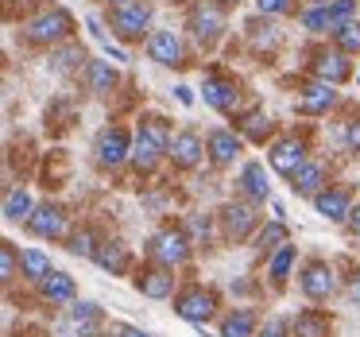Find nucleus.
Instances as JSON below:
<instances>
[{
	"instance_id": "nucleus-1",
	"label": "nucleus",
	"mask_w": 360,
	"mask_h": 337,
	"mask_svg": "<svg viewBox=\"0 0 360 337\" xmlns=\"http://www.w3.org/2000/svg\"><path fill=\"white\" fill-rule=\"evenodd\" d=\"M171 303H174V314H179L182 322H190V326H205V322L221 310L217 291L205 287V283H186Z\"/></svg>"
},
{
	"instance_id": "nucleus-2",
	"label": "nucleus",
	"mask_w": 360,
	"mask_h": 337,
	"mask_svg": "<svg viewBox=\"0 0 360 337\" xmlns=\"http://www.w3.org/2000/svg\"><path fill=\"white\" fill-rule=\"evenodd\" d=\"M190 252H194V241H190V233L186 229H159L155 236L148 241V256L155 260V264H163V267H186L190 264Z\"/></svg>"
},
{
	"instance_id": "nucleus-3",
	"label": "nucleus",
	"mask_w": 360,
	"mask_h": 337,
	"mask_svg": "<svg viewBox=\"0 0 360 337\" xmlns=\"http://www.w3.org/2000/svg\"><path fill=\"white\" fill-rule=\"evenodd\" d=\"M70 32H74V16L66 8H47L24 24V39L35 43V47H55V43L70 39Z\"/></svg>"
},
{
	"instance_id": "nucleus-4",
	"label": "nucleus",
	"mask_w": 360,
	"mask_h": 337,
	"mask_svg": "<svg viewBox=\"0 0 360 337\" xmlns=\"http://www.w3.org/2000/svg\"><path fill=\"white\" fill-rule=\"evenodd\" d=\"M298 291H302L306 298H314V303H326V298H333L337 291H341V279H337L333 264L310 260V264L302 267V275H298Z\"/></svg>"
},
{
	"instance_id": "nucleus-5",
	"label": "nucleus",
	"mask_w": 360,
	"mask_h": 337,
	"mask_svg": "<svg viewBox=\"0 0 360 337\" xmlns=\"http://www.w3.org/2000/svg\"><path fill=\"white\" fill-rule=\"evenodd\" d=\"M128 159H132V140H128L124 128L120 125L101 128V136H97V167H101V171H117Z\"/></svg>"
},
{
	"instance_id": "nucleus-6",
	"label": "nucleus",
	"mask_w": 360,
	"mask_h": 337,
	"mask_svg": "<svg viewBox=\"0 0 360 337\" xmlns=\"http://www.w3.org/2000/svg\"><path fill=\"white\" fill-rule=\"evenodd\" d=\"M190 32L205 47H213L221 39V32H225V8H221V0H198L194 8H190Z\"/></svg>"
},
{
	"instance_id": "nucleus-7",
	"label": "nucleus",
	"mask_w": 360,
	"mask_h": 337,
	"mask_svg": "<svg viewBox=\"0 0 360 337\" xmlns=\"http://www.w3.org/2000/svg\"><path fill=\"white\" fill-rule=\"evenodd\" d=\"M151 27V4H143V0H132V4H124V8H112V35L117 39H143Z\"/></svg>"
},
{
	"instance_id": "nucleus-8",
	"label": "nucleus",
	"mask_w": 360,
	"mask_h": 337,
	"mask_svg": "<svg viewBox=\"0 0 360 337\" xmlns=\"http://www.w3.org/2000/svg\"><path fill=\"white\" fill-rule=\"evenodd\" d=\"M132 287L140 291L143 298H174L179 295V291H174V272L163 264H155V260L132 275Z\"/></svg>"
},
{
	"instance_id": "nucleus-9",
	"label": "nucleus",
	"mask_w": 360,
	"mask_h": 337,
	"mask_svg": "<svg viewBox=\"0 0 360 337\" xmlns=\"http://www.w3.org/2000/svg\"><path fill=\"white\" fill-rule=\"evenodd\" d=\"M221 229H225L229 241H248L252 229H256V202H225L221 205Z\"/></svg>"
},
{
	"instance_id": "nucleus-10",
	"label": "nucleus",
	"mask_w": 360,
	"mask_h": 337,
	"mask_svg": "<svg viewBox=\"0 0 360 337\" xmlns=\"http://www.w3.org/2000/svg\"><path fill=\"white\" fill-rule=\"evenodd\" d=\"M205 105H213L217 113H236V105H240V86H236V78H225L221 70H210L205 74Z\"/></svg>"
},
{
	"instance_id": "nucleus-11",
	"label": "nucleus",
	"mask_w": 360,
	"mask_h": 337,
	"mask_svg": "<svg viewBox=\"0 0 360 337\" xmlns=\"http://www.w3.org/2000/svg\"><path fill=\"white\" fill-rule=\"evenodd\" d=\"M24 225H27V233L39 236V241H58V236H66V210L47 202V205H39Z\"/></svg>"
},
{
	"instance_id": "nucleus-12",
	"label": "nucleus",
	"mask_w": 360,
	"mask_h": 337,
	"mask_svg": "<svg viewBox=\"0 0 360 337\" xmlns=\"http://www.w3.org/2000/svg\"><path fill=\"white\" fill-rule=\"evenodd\" d=\"M314 210H318L326 221L341 225V221L352 217V190L349 186H326L318 198H314Z\"/></svg>"
},
{
	"instance_id": "nucleus-13",
	"label": "nucleus",
	"mask_w": 360,
	"mask_h": 337,
	"mask_svg": "<svg viewBox=\"0 0 360 337\" xmlns=\"http://www.w3.org/2000/svg\"><path fill=\"white\" fill-rule=\"evenodd\" d=\"M205 151H210L213 167H233L236 155L244 151V140L233 132V128H213V132L205 136Z\"/></svg>"
},
{
	"instance_id": "nucleus-14",
	"label": "nucleus",
	"mask_w": 360,
	"mask_h": 337,
	"mask_svg": "<svg viewBox=\"0 0 360 337\" xmlns=\"http://www.w3.org/2000/svg\"><path fill=\"white\" fill-rule=\"evenodd\" d=\"M267 159H271V167H275L279 174L295 179L298 167L306 163V144H302V140H275L271 148H267Z\"/></svg>"
},
{
	"instance_id": "nucleus-15",
	"label": "nucleus",
	"mask_w": 360,
	"mask_h": 337,
	"mask_svg": "<svg viewBox=\"0 0 360 337\" xmlns=\"http://www.w3.org/2000/svg\"><path fill=\"white\" fill-rule=\"evenodd\" d=\"M148 58H155L159 66H182L186 63V47L174 32H151L148 35Z\"/></svg>"
},
{
	"instance_id": "nucleus-16",
	"label": "nucleus",
	"mask_w": 360,
	"mask_h": 337,
	"mask_svg": "<svg viewBox=\"0 0 360 337\" xmlns=\"http://www.w3.org/2000/svg\"><path fill=\"white\" fill-rule=\"evenodd\" d=\"M326 186H329V167L321 163V159H306V163L298 167V174L290 179V190L302 194V198H318Z\"/></svg>"
},
{
	"instance_id": "nucleus-17",
	"label": "nucleus",
	"mask_w": 360,
	"mask_h": 337,
	"mask_svg": "<svg viewBox=\"0 0 360 337\" xmlns=\"http://www.w3.org/2000/svg\"><path fill=\"white\" fill-rule=\"evenodd\" d=\"M256 333H259V318L252 306H233L217 322V337H256Z\"/></svg>"
},
{
	"instance_id": "nucleus-18",
	"label": "nucleus",
	"mask_w": 360,
	"mask_h": 337,
	"mask_svg": "<svg viewBox=\"0 0 360 337\" xmlns=\"http://www.w3.org/2000/svg\"><path fill=\"white\" fill-rule=\"evenodd\" d=\"M39 298L51 303V306H74V298H78V283H74V275H66V272L55 267V272L39 283Z\"/></svg>"
},
{
	"instance_id": "nucleus-19",
	"label": "nucleus",
	"mask_w": 360,
	"mask_h": 337,
	"mask_svg": "<svg viewBox=\"0 0 360 337\" xmlns=\"http://www.w3.org/2000/svg\"><path fill=\"white\" fill-rule=\"evenodd\" d=\"M333 333V318L318 306H306L290 318V337H329Z\"/></svg>"
},
{
	"instance_id": "nucleus-20",
	"label": "nucleus",
	"mask_w": 360,
	"mask_h": 337,
	"mask_svg": "<svg viewBox=\"0 0 360 337\" xmlns=\"http://www.w3.org/2000/svg\"><path fill=\"white\" fill-rule=\"evenodd\" d=\"M314 74L318 82H329V86H341V82L352 78V66H349V55L345 51H321L318 63H314Z\"/></svg>"
},
{
	"instance_id": "nucleus-21",
	"label": "nucleus",
	"mask_w": 360,
	"mask_h": 337,
	"mask_svg": "<svg viewBox=\"0 0 360 337\" xmlns=\"http://www.w3.org/2000/svg\"><path fill=\"white\" fill-rule=\"evenodd\" d=\"M202 151H205V144H202V136H198V132H179L167 155L174 159V167H179V171H190V167L202 163Z\"/></svg>"
},
{
	"instance_id": "nucleus-22",
	"label": "nucleus",
	"mask_w": 360,
	"mask_h": 337,
	"mask_svg": "<svg viewBox=\"0 0 360 337\" xmlns=\"http://www.w3.org/2000/svg\"><path fill=\"white\" fill-rule=\"evenodd\" d=\"M240 194L248 198V202H267L271 198V182H267V167L264 163H244L240 171Z\"/></svg>"
},
{
	"instance_id": "nucleus-23",
	"label": "nucleus",
	"mask_w": 360,
	"mask_h": 337,
	"mask_svg": "<svg viewBox=\"0 0 360 337\" xmlns=\"http://www.w3.org/2000/svg\"><path fill=\"white\" fill-rule=\"evenodd\" d=\"M333 105H337V89L329 86V82H314V86L298 97V113H306V117H321V113H329Z\"/></svg>"
},
{
	"instance_id": "nucleus-24",
	"label": "nucleus",
	"mask_w": 360,
	"mask_h": 337,
	"mask_svg": "<svg viewBox=\"0 0 360 337\" xmlns=\"http://www.w3.org/2000/svg\"><path fill=\"white\" fill-rule=\"evenodd\" d=\"M94 264L101 267V272H109V275H124L128 267H132V256H128V248L120 241H101Z\"/></svg>"
},
{
	"instance_id": "nucleus-25",
	"label": "nucleus",
	"mask_w": 360,
	"mask_h": 337,
	"mask_svg": "<svg viewBox=\"0 0 360 337\" xmlns=\"http://www.w3.org/2000/svg\"><path fill=\"white\" fill-rule=\"evenodd\" d=\"M163 155H167V151L155 148L148 136H136V140H132V159H128V163H132L140 174H151V171L159 167V159H163Z\"/></svg>"
},
{
	"instance_id": "nucleus-26",
	"label": "nucleus",
	"mask_w": 360,
	"mask_h": 337,
	"mask_svg": "<svg viewBox=\"0 0 360 337\" xmlns=\"http://www.w3.org/2000/svg\"><path fill=\"white\" fill-rule=\"evenodd\" d=\"M20 264H24V279L27 283H43L51 272H55L51 256H47V252H39V248H24V252H20Z\"/></svg>"
},
{
	"instance_id": "nucleus-27",
	"label": "nucleus",
	"mask_w": 360,
	"mask_h": 337,
	"mask_svg": "<svg viewBox=\"0 0 360 337\" xmlns=\"http://www.w3.org/2000/svg\"><path fill=\"white\" fill-rule=\"evenodd\" d=\"M302 27L314 35H337V20H333V8L329 4H314V8L302 12Z\"/></svg>"
},
{
	"instance_id": "nucleus-28",
	"label": "nucleus",
	"mask_w": 360,
	"mask_h": 337,
	"mask_svg": "<svg viewBox=\"0 0 360 337\" xmlns=\"http://www.w3.org/2000/svg\"><path fill=\"white\" fill-rule=\"evenodd\" d=\"M295 260H298V248H295V244H287V248H279L275 256H267V275H271L275 287H283V283L290 279V267H295Z\"/></svg>"
},
{
	"instance_id": "nucleus-29",
	"label": "nucleus",
	"mask_w": 360,
	"mask_h": 337,
	"mask_svg": "<svg viewBox=\"0 0 360 337\" xmlns=\"http://www.w3.org/2000/svg\"><path fill=\"white\" fill-rule=\"evenodd\" d=\"M86 74H89V89H94V94H112V89H117V70H112L109 63H101V58H94V63L86 66Z\"/></svg>"
},
{
	"instance_id": "nucleus-30",
	"label": "nucleus",
	"mask_w": 360,
	"mask_h": 337,
	"mask_svg": "<svg viewBox=\"0 0 360 337\" xmlns=\"http://www.w3.org/2000/svg\"><path fill=\"white\" fill-rule=\"evenodd\" d=\"M256 244H259V252H267V256H275L279 248H287V244H290V233H287V225H283V221H271L267 229H259Z\"/></svg>"
},
{
	"instance_id": "nucleus-31",
	"label": "nucleus",
	"mask_w": 360,
	"mask_h": 337,
	"mask_svg": "<svg viewBox=\"0 0 360 337\" xmlns=\"http://www.w3.org/2000/svg\"><path fill=\"white\" fill-rule=\"evenodd\" d=\"M70 322L82 326V337L97 333V326H101V306L97 303H74L70 306Z\"/></svg>"
},
{
	"instance_id": "nucleus-32",
	"label": "nucleus",
	"mask_w": 360,
	"mask_h": 337,
	"mask_svg": "<svg viewBox=\"0 0 360 337\" xmlns=\"http://www.w3.org/2000/svg\"><path fill=\"white\" fill-rule=\"evenodd\" d=\"M32 213H35L32 194L27 190H8V198H4V221H27Z\"/></svg>"
},
{
	"instance_id": "nucleus-33",
	"label": "nucleus",
	"mask_w": 360,
	"mask_h": 337,
	"mask_svg": "<svg viewBox=\"0 0 360 337\" xmlns=\"http://www.w3.org/2000/svg\"><path fill=\"white\" fill-rule=\"evenodd\" d=\"M140 136H148V140L155 144V148H163V151H171V144H174V140H171V128H167V120L155 117V113L140 120Z\"/></svg>"
},
{
	"instance_id": "nucleus-34",
	"label": "nucleus",
	"mask_w": 360,
	"mask_h": 337,
	"mask_svg": "<svg viewBox=\"0 0 360 337\" xmlns=\"http://www.w3.org/2000/svg\"><path fill=\"white\" fill-rule=\"evenodd\" d=\"M16 275H24V264H20V256H16V244L0 241V279L12 283Z\"/></svg>"
},
{
	"instance_id": "nucleus-35",
	"label": "nucleus",
	"mask_w": 360,
	"mask_h": 337,
	"mask_svg": "<svg viewBox=\"0 0 360 337\" xmlns=\"http://www.w3.org/2000/svg\"><path fill=\"white\" fill-rule=\"evenodd\" d=\"M97 236H94V229H82V233H74L70 236V252L74 256H82V260H97Z\"/></svg>"
},
{
	"instance_id": "nucleus-36",
	"label": "nucleus",
	"mask_w": 360,
	"mask_h": 337,
	"mask_svg": "<svg viewBox=\"0 0 360 337\" xmlns=\"http://www.w3.org/2000/svg\"><path fill=\"white\" fill-rule=\"evenodd\" d=\"M337 51H345V55H356L360 51V20H349V24L337 32Z\"/></svg>"
},
{
	"instance_id": "nucleus-37",
	"label": "nucleus",
	"mask_w": 360,
	"mask_h": 337,
	"mask_svg": "<svg viewBox=\"0 0 360 337\" xmlns=\"http://www.w3.org/2000/svg\"><path fill=\"white\" fill-rule=\"evenodd\" d=\"M86 24H89V32H94V39H97V43H101V47H105V51H109V55H112V58H117V63H124V58H128V55H124V51H120V47H112V39H109V32H105V27H101V20H97V16H89V20H86Z\"/></svg>"
},
{
	"instance_id": "nucleus-38",
	"label": "nucleus",
	"mask_w": 360,
	"mask_h": 337,
	"mask_svg": "<svg viewBox=\"0 0 360 337\" xmlns=\"http://www.w3.org/2000/svg\"><path fill=\"white\" fill-rule=\"evenodd\" d=\"M240 128H244V136H248V140H256V144H264L267 132H271V128H264V113H248V117L240 120Z\"/></svg>"
},
{
	"instance_id": "nucleus-39",
	"label": "nucleus",
	"mask_w": 360,
	"mask_h": 337,
	"mask_svg": "<svg viewBox=\"0 0 360 337\" xmlns=\"http://www.w3.org/2000/svg\"><path fill=\"white\" fill-rule=\"evenodd\" d=\"M256 337H290V322L287 318H267Z\"/></svg>"
},
{
	"instance_id": "nucleus-40",
	"label": "nucleus",
	"mask_w": 360,
	"mask_h": 337,
	"mask_svg": "<svg viewBox=\"0 0 360 337\" xmlns=\"http://www.w3.org/2000/svg\"><path fill=\"white\" fill-rule=\"evenodd\" d=\"M256 4L267 16H275V12H295V0H256Z\"/></svg>"
},
{
	"instance_id": "nucleus-41",
	"label": "nucleus",
	"mask_w": 360,
	"mask_h": 337,
	"mask_svg": "<svg viewBox=\"0 0 360 337\" xmlns=\"http://www.w3.org/2000/svg\"><path fill=\"white\" fill-rule=\"evenodd\" d=\"M345 144H349V151H360V117L349 120V128H345Z\"/></svg>"
},
{
	"instance_id": "nucleus-42",
	"label": "nucleus",
	"mask_w": 360,
	"mask_h": 337,
	"mask_svg": "<svg viewBox=\"0 0 360 337\" xmlns=\"http://www.w3.org/2000/svg\"><path fill=\"white\" fill-rule=\"evenodd\" d=\"M112 337H151V333H148V329H136V326L117 322V326H112Z\"/></svg>"
},
{
	"instance_id": "nucleus-43",
	"label": "nucleus",
	"mask_w": 360,
	"mask_h": 337,
	"mask_svg": "<svg viewBox=\"0 0 360 337\" xmlns=\"http://www.w3.org/2000/svg\"><path fill=\"white\" fill-rule=\"evenodd\" d=\"M345 298H349L352 306H360V272L349 279V287H345Z\"/></svg>"
},
{
	"instance_id": "nucleus-44",
	"label": "nucleus",
	"mask_w": 360,
	"mask_h": 337,
	"mask_svg": "<svg viewBox=\"0 0 360 337\" xmlns=\"http://www.w3.org/2000/svg\"><path fill=\"white\" fill-rule=\"evenodd\" d=\"M349 225H352V233L360 236V205H352V217H349Z\"/></svg>"
},
{
	"instance_id": "nucleus-45",
	"label": "nucleus",
	"mask_w": 360,
	"mask_h": 337,
	"mask_svg": "<svg viewBox=\"0 0 360 337\" xmlns=\"http://www.w3.org/2000/svg\"><path fill=\"white\" fill-rule=\"evenodd\" d=\"M179 101H182V105H194V94H190V86H179Z\"/></svg>"
},
{
	"instance_id": "nucleus-46",
	"label": "nucleus",
	"mask_w": 360,
	"mask_h": 337,
	"mask_svg": "<svg viewBox=\"0 0 360 337\" xmlns=\"http://www.w3.org/2000/svg\"><path fill=\"white\" fill-rule=\"evenodd\" d=\"M124 4H132V0H109V8H124Z\"/></svg>"
},
{
	"instance_id": "nucleus-47",
	"label": "nucleus",
	"mask_w": 360,
	"mask_h": 337,
	"mask_svg": "<svg viewBox=\"0 0 360 337\" xmlns=\"http://www.w3.org/2000/svg\"><path fill=\"white\" fill-rule=\"evenodd\" d=\"M310 4H333V0H310Z\"/></svg>"
}]
</instances>
